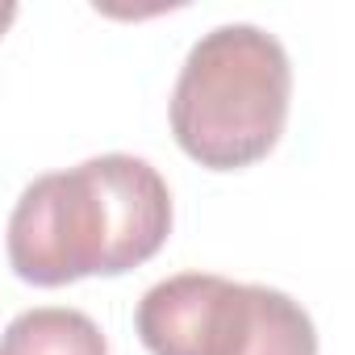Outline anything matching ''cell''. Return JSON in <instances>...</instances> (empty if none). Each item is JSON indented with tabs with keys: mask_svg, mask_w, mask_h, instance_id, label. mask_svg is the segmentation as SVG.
Returning <instances> with one entry per match:
<instances>
[{
	"mask_svg": "<svg viewBox=\"0 0 355 355\" xmlns=\"http://www.w3.org/2000/svg\"><path fill=\"white\" fill-rule=\"evenodd\" d=\"M293 67L276 34L218 26L189 51L171 88V134L193 163L243 171L268 159L284 134Z\"/></svg>",
	"mask_w": 355,
	"mask_h": 355,
	"instance_id": "obj_2",
	"label": "cell"
},
{
	"mask_svg": "<svg viewBox=\"0 0 355 355\" xmlns=\"http://www.w3.org/2000/svg\"><path fill=\"white\" fill-rule=\"evenodd\" d=\"M134 330L150 355H318V330L301 301L214 272L150 284Z\"/></svg>",
	"mask_w": 355,
	"mask_h": 355,
	"instance_id": "obj_3",
	"label": "cell"
},
{
	"mask_svg": "<svg viewBox=\"0 0 355 355\" xmlns=\"http://www.w3.org/2000/svg\"><path fill=\"white\" fill-rule=\"evenodd\" d=\"M0 355H109V338L80 309L38 305L9 322Z\"/></svg>",
	"mask_w": 355,
	"mask_h": 355,
	"instance_id": "obj_4",
	"label": "cell"
},
{
	"mask_svg": "<svg viewBox=\"0 0 355 355\" xmlns=\"http://www.w3.org/2000/svg\"><path fill=\"white\" fill-rule=\"evenodd\" d=\"M171 234L167 180L138 155H96L51 171L9 218V263L26 284L63 288L84 276H121Z\"/></svg>",
	"mask_w": 355,
	"mask_h": 355,
	"instance_id": "obj_1",
	"label": "cell"
}]
</instances>
